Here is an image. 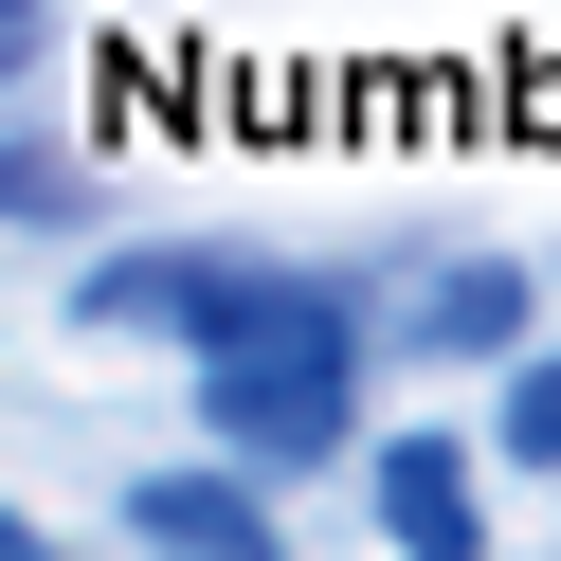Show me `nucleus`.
Returning a JSON list of instances; mask_svg holds the SVG:
<instances>
[{
	"mask_svg": "<svg viewBox=\"0 0 561 561\" xmlns=\"http://www.w3.org/2000/svg\"><path fill=\"white\" fill-rule=\"evenodd\" d=\"M0 561H55V543H37V525H19V507H0Z\"/></svg>",
	"mask_w": 561,
	"mask_h": 561,
	"instance_id": "6e6552de",
	"label": "nucleus"
},
{
	"mask_svg": "<svg viewBox=\"0 0 561 561\" xmlns=\"http://www.w3.org/2000/svg\"><path fill=\"white\" fill-rule=\"evenodd\" d=\"M218 380V471H308V453H344V416H363V308L344 290H290V327L236 344Z\"/></svg>",
	"mask_w": 561,
	"mask_h": 561,
	"instance_id": "f257e3e1",
	"label": "nucleus"
},
{
	"mask_svg": "<svg viewBox=\"0 0 561 561\" xmlns=\"http://www.w3.org/2000/svg\"><path fill=\"white\" fill-rule=\"evenodd\" d=\"M127 525H146L163 561H272V507H254V471H146V489H127Z\"/></svg>",
	"mask_w": 561,
	"mask_h": 561,
	"instance_id": "7ed1b4c3",
	"label": "nucleus"
},
{
	"mask_svg": "<svg viewBox=\"0 0 561 561\" xmlns=\"http://www.w3.org/2000/svg\"><path fill=\"white\" fill-rule=\"evenodd\" d=\"M507 453H525V471H561V363L507 380Z\"/></svg>",
	"mask_w": 561,
	"mask_h": 561,
	"instance_id": "423d86ee",
	"label": "nucleus"
},
{
	"mask_svg": "<svg viewBox=\"0 0 561 561\" xmlns=\"http://www.w3.org/2000/svg\"><path fill=\"white\" fill-rule=\"evenodd\" d=\"M380 543L399 561H489V507H471L453 435H380Z\"/></svg>",
	"mask_w": 561,
	"mask_h": 561,
	"instance_id": "f03ea898",
	"label": "nucleus"
},
{
	"mask_svg": "<svg viewBox=\"0 0 561 561\" xmlns=\"http://www.w3.org/2000/svg\"><path fill=\"white\" fill-rule=\"evenodd\" d=\"M525 308H543V272L471 254V272H435V290H416V344H435V363H525Z\"/></svg>",
	"mask_w": 561,
	"mask_h": 561,
	"instance_id": "20e7f679",
	"label": "nucleus"
},
{
	"mask_svg": "<svg viewBox=\"0 0 561 561\" xmlns=\"http://www.w3.org/2000/svg\"><path fill=\"white\" fill-rule=\"evenodd\" d=\"M0 218H91V182H73L55 127H0Z\"/></svg>",
	"mask_w": 561,
	"mask_h": 561,
	"instance_id": "39448f33",
	"label": "nucleus"
},
{
	"mask_svg": "<svg viewBox=\"0 0 561 561\" xmlns=\"http://www.w3.org/2000/svg\"><path fill=\"white\" fill-rule=\"evenodd\" d=\"M37 19H55V0H0V73H19V55H37Z\"/></svg>",
	"mask_w": 561,
	"mask_h": 561,
	"instance_id": "0eeeda50",
	"label": "nucleus"
}]
</instances>
